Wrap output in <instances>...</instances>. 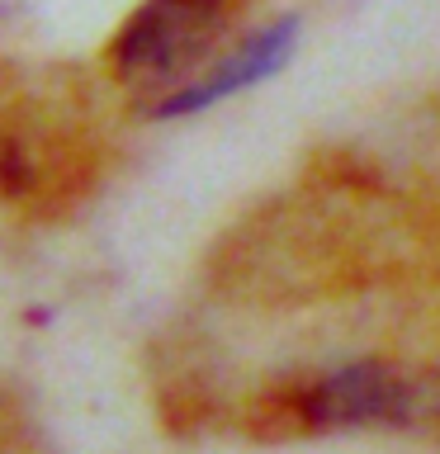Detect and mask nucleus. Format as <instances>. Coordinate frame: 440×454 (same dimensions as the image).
<instances>
[{
	"instance_id": "f257e3e1",
	"label": "nucleus",
	"mask_w": 440,
	"mask_h": 454,
	"mask_svg": "<svg viewBox=\"0 0 440 454\" xmlns=\"http://www.w3.org/2000/svg\"><path fill=\"white\" fill-rule=\"evenodd\" d=\"M227 24V0H147L114 38L123 81H180Z\"/></svg>"
},
{
	"instance_id": "f03ea898",
	"label": "nucleus",
	"mask_w": 440,
	"mask_h": 454,
	"mask_svg": "<svg viewBox=\"0 0 440 454\" xmlns=\"http://www.w3.org/2000/svg\"><path fill=\"white\" fill-rule=\"evenodd\" d=\"M298 411L312 426H407L440 411V383L407 379L389 364H346L308 383Z\"/></svg>"
},
{
	"instance_id": "7ed1b4c3",
	"label": "nucleus",
	"mask_w": 440,
	"mask_h": 454,
	"mask_svg": "<svg viewBox=\"0 0 440 454\" xmlns=\"http://www.w3.org/2000/svg\"><path fill=\"white\" fill-rule=\"evenodd\" d=\"M294 48H298V14H284V20L265 24L261 34H251L227 62H218L213 71H204V76H194V81H185L180 90H170L161 105H156V114H166V119H176V114H199V109L218 105V99L237 95V90H251V85H261L265 76H275V71L289 67Z\"/></svg>"
}]
</instances>
